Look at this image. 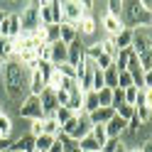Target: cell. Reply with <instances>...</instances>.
Segmentation results:
<instances>
[{"instance_id":"cell-42","label":"cell","mask_w":152,"mask_h":152,"mask_svg":"<svg viewBox=\"0 0 152 152\" xmlns=\"http://www.w3.org/2000/svg\"><path fill=\"white\" fill-rule=\"evenodd\" d=\"M142 83H145V88H152V69L145 71V79H142Z\"/></svg>"},{"instance_id":"cell-21","label":"cell","mask_w":152,"mask_h":152,"mask_svg":"<svg viewBox=\"0 0 152 152\" xmlns=\"http://www.w3.org/2000/svg\"><path fill=\"white\" fill-rule=\"evenodd\" d=\"M132 54H135V52H132V47H130V49H120L118 56H115V61H113V66H115L118 71H125V69H128V61H130V56H132Z\"/></svg>"},{"instance_id":"cell-32","label":"cell","mask_w":152,"mask_h":152,"mask_svg":"<svg viewBox=\"0 0 152 152\" xmlns=\"http://www.w3.org/2000/svg\"><path fill=\"white\" fill-rule=\"evenodd\" d=\"M101 54H103V42H96V44H88V47H86V56H88V59L96 61Z\"/></svg>"},{"instance_id":"cell-24","label":"cell","mask_w":152,"mask_h":152,"mask_svg":"<svg viewBox=\"0 0 152 152\" xmlns=\"http://www.w3.org/2000/svg\"><path fill=\"white\" fill-rule=\"evenodd\" d=\"M81 103H83V93L81 91H74V93H69V103H66V108L76 115V113H81Z\"/></svg>"},{"instance_id":"cell-33","label":"cell","mask_w":152,"mask_h":152,"mask_svg":"<svg viewBox=\"0 0 152 152\" xmlns=\"http://www.w3.org/2000/svg\"><path fill=\"white\" fill-rule=\"evenodd\" d=\"M130 86H135V83H132V76L128 74V71H118V88H130Z\"/></svg>"},{"instance_id":"cell-12","label":"cell","mask_w":152,"mask_h":152,"mask_svg":"<svg viewBox=\"0 0 152 152\" xmlns=\"http://www.w3.org/2000/svg\"><path fill=\"white\" fill-rule=\"evenodd\" d=\"M103 30H106V34L108 37H115L118 32H123L125 30V25H123V20L120 17H113V15H103Z\"/></svg>"},{"instance_id":"cell-10","label":"cell","mask_w":152,"mask_h":152,"mask_svg":"<svg viewBox=\"0 0 152 152\" xmlns=\"http://www.w3.org/2000/svg\"><path fill=\"white\" fill-rule=\"evenodd\" d=\"M83 59H86V44H83V39L79 37V39H74L69 47H66V64L79 66Z\"/></svg>"},{"instance_id":"cell-17","label":"cell","mask_w":152,"mask_h":152,"mask_svg":"<svg viewBox=\"0 0 152 152\" xmlns=\"http://www.w3.org/2000/svg\"><path fill=\"white\" fill-rule=\"evenodd\" d=\"M113 115H115V110H113V108H96L88 115V120H91V125H106Z\"/></svg>"},{"instance_id":"cell-40","label":"cell","mask_w":152,"mask_h":152,"mask_svg":"<svg viewBox=\"0 0 152 152\" xmlns=\"http://www.w3.org/2000/svg\"><path fill=\"white\" fill-rule=\"evenodd\" d=\"M118 147H120V140H108L106 145H103V150H101V152H115Z\"/></svg>"},{"instance_id":"cell-2","label":"cell","mask_w":152,"mask_h":152,"mask_svg":"<svg viewBox=\"0 0 152 152\" xmlns=\"http://www.w3.org/2000/svg\"><path fill=\"white\" fill-rule=\"evenodd\" d=\"M132 52L140 59L142 71H150L152 69V27L150 25L132 27Z\"/></svg>"},{"instance_id":"cell-30","label":"cell","mask_w":152,"mask_h":152,"mask_svg":"<svg viewBox=\"0 0 152 152\" xmlns=\"http://www.w3.org/2000/svg\"><path fill=\"white\" fill-rule=\"evenodd\" d=\"M54 69L56 71H59L61 76H64V79H76V66H71V64H59V66H54Z\"/></svg>"},{"instance_id":"cell-22","label":"cell","mask_w":152,"mask_h":152,"mask_svg":"<svg viewBox=\"0 0 152 152\" xmlns=\"http://www.w3.org/2000/svg\"><path fill=\"white\" fill-rule=\"evenodd\" d=\"M12 120H10V115L7 113H3L0 115V140H10V135H12Z\"/></svg>"},{"instance_id":"cell-28","label":"cell","mask_w":152,"mask_h":152,"mask_svg":"<svg viewBox=\"0 0 152 152\" xmlns=\"http://www.w3.org/2000/svg\"><path fill=\"white\" fill-rule=\"evenodd\" d=\"M79 147H81V152H101V145L91 135H86L83 140H79Z\"/></svg>"},{"instance_id":"cell-37","label":"cell","mask_w":152,"mask_h":152,"mask_svg":"<svg viewBox=\"0 0 152 152\" xmlns=\"http://www.w3.org/2000/svg\"><path fill=\"white\" fill-rule=\"evenodd\" d=\"M108 15H113V17L123 15V0H110L108 3Z\"/></svg>"},{"instance_id":"cell-53","label":"cell","mask_w":152,"mask_h":152,"mask_svg":"<svg viewBox=\"0 0 152 152\" xmlns=\"http://www.w3.org/2000/svg\"><path fill=\"white\" fill-rule=\"evenodd\" d=\"M34 152H37V150H34Z\"/></svg>"},{"instance_id":"cell-43","label":"cell","mask_w":152,"mask_h":152,"mask_svg":"<svg viewBox=\"0 0 152 152\" xmlns=\"http://www.w3.org/2000/svg\"><path fill=\"white\" fill-rule=\"evenodd\" d=\"M47 152H64V147H61V142H59V140H54V142H52V147L47 150Z\"/></svg>"},{"instance_id":"cell-4","label":"cell","mask_w":152,"mask_h":152,"mask_svg":"<svg viewBox=\"0 0 152 152\" xmlns=\"http://www.w3.org/2000/svg\"><path fill=\"white\" fill-rule=\"evenodd\" d=\"M20 25H22V34H37L42 27L39 20V3H30L22 7V15H20ZM20 34V37H22Z\"/></svg>"},{"instance_id":"cell-18","label":"cell","mask_w":152,"mask_h":152,"mask_svg":"<svg viewBox=\"0 0 152 152\" xmlns=\"http://www.w3.org/2000/svg\"><path fill=\"white\" fill-rule=\"evenodd\" d=\"M110 39H113V44H115L118 52H120V49H130V47H132V30L125 27L123 32H118L115 37H110Z\"/></svg>"},{"instance_id":"cell-38","label":"cell","mask_w":152,"mask_h":152,"mask_svg":"<svg viewBox=\"0 0 152 152\" xmlns=\"http://www.w3.org/2000/svg\"><path fill=\"white\" fill-rule=\"evenodd\" d=\"M135 115L140 118L142 125H145V123L150 120V115H152V108H147V106H137V108H135Z\"/></svg>"},{"instance_id":"cell-15","label":"cell","mask_w":152,"mask_h":152,"mask_svg":"<svg viewBox=\"0 0 152 152\" xmlns=\"http://www.w3.org/2000/svg\"><path fill=\"white\" fill-rule=\"evenodd\" d=\"M12 152H34V137L30 135V132H25V135H20L15 142H12Z\"/></svg>"},{"instance_id":"cell-46","label":"cell","mask_w":152,"mask_h":152,"mask_svg":"<svg viewBox=\"0 0 152 152\" xmlns=\"http://www.w3.org/2000/svg\"><path fill=\"white\" fill-rule=\"evenodd\" d=\"M140 3H142V10L147 15H152V0H140Z\"/></svg>"},{"instance_id":"cell-34","label":"cell","mask_w":152,"mask_h":152,"mask_svg":"<svg viewBox=\"0 0 152 152\" xmlns=\"http://www.w3.org/2000/svg\"><path fill=\"white\" fill-rule=\"evenodd\" d=\"M137 96H140V88H137V86H130V88H125V103H128V106H132V108H135Z\"/></svg>"},{"instance_id":"cell-39","label":"cell","mask_w":152,"mask_h":152,"mask_svg":"<svg viewBox=\"0 0 152 152\" xmlns=\"http://www.w3.org/2000/svg\"><path fill=\"white\" fill-rule=\"evenodd\" d=\"M101 88H106V83H103V71L96 69L93 71V91H101Z\"/></svg>"},{"instance_id":"cell-36","label":"cell","mask_w":152,"mask_h":152,"mask_svg":"<svg viewBox=\"0 0 152 152\" xmlns=\"http://www.w3.org/2000/svg\"><path fill=\"white\" fill-rule=\"evenodd\" d=\"M115 115H118V118H123V120H130L132 115H135V108H132V106H128V103H125V106L115 108Z\"/></svg>"},{"instance_id":"cell-3","label":"cell","mask_w":152,"mask_h":152,"mask_svg":"<svg viewBox=\"0 0 152 152\" xmlns=\"http://www.w3.org/2000/svg\"><path fill=\"white\" fill-rule=\"evenodd\" d=\"M120 20L125 27H140V25H150L152 15H147L145 10H142V3L140 0H130V3H123V15Z\"/></svg>"},{"instance_id":"cell-23","label":"cell","mask_w":152,"mask_h":152,"mask_svg":"<svg viewBox=\"0 0 152 152\" xmlns=\"http://www.w3.org/2000/svg\"><path fill=\"white\" fill-rule=\"evenodd\" d=\"M59 132H61V125L54 120V115H47V118H44V132H42V135H52V137H59Z\"/></svg>"},{"instance_id":"cell-31","label":"cell","mask_w":152,"mask_h":152,"mask_svg":"<svg viewBox=\"0 0 152 152\" xmlns=\"http://www.w3.org/2000/svg\"><path fill=\"white\" fill-rule=\"evenodd\" d=\"M71 115H74V113H71L69 108H66V106H59V108H56V113H54V120L59 123V125H64V123L69 120Z\"/></svg>"},{"instance_id":"cell-13","label":"cell","mask_w":152,"mask_h":152,"mask_svg":"<svg viewBox=\"0 0 152 152\" xmlns=\"http://www.w3.org/2000/svg\"><path fill=\"white\" fill-rule=\"evenodd\" d=\"M66 61V44L64 42H54L49 44V64L52 66H59Z\"/></svg>"},{"instance_id":"cell-35","label":"cell","mask_w":152,"mask_h":152,"mask_svg":"<svg viewBox=\"0 0 152 152\" xmlns=\"http://www.w3.org/2000/svg\"><path fill=\"white\" fill-rule=\"evenodd\" d=\"M120 106H125V91L123 88H113V110L115 108H120Z\"/></svg>"},{"instance_id":"cell-20","label":"cell","mask_w":152,"mask_h":152,"mask_svg":"<svg viewBox=\"0 0 152 152\" xmlns=\"http://www.w3.org/2000/svg\"><path fill=\"white\" fill-rule=\"evenodd\" d=\"M15 56V44L7 37H0V61H7Z\"/></svg>"},{"instance_id":"cell-52","label":"cell","mask_w":152,"mask_h":152,"mask_svg":"<svg viewBox=\"0 0 152 152\" xmlns=\"http://www.w3.org/2000/svg\"><path fill=\"white\" fill-rule=\"evenodd\" d=\"M7 152H10V150H7Z\"/></svg>"},{"instance_id":"cell-19","label":"cell","mask_w":152,"mask_h":152,"mask_svg":"<svg viewBox=\"0 0 152 152\" xmlns=\"http://www.w3.org/2000/svg\"><path fill=\"white\" fill-rule=\"evenodd\" d=\"M59 32H61V42L69 47L74 39H79V30H76V25H69V22H61L59 25Z\"/></svg>"},{"instance_id":"cell-14","label":"cell","mask_w":152,"mask_h":152,"mask_svg":"<svg viewBox=\"0 0 152 152\" xmlns=\"http://www.w3.org/2000/svg\"><path fill=\"white\" fill-rule=\"evenodd\" d=\"M96 20H93V17L91 15H83L81 17V20L79 22H76V30H79V37H81V39H83V37H91L93 32H96Z\"/></svg>"},{"instance_id":"cell-27","label":"cell","mask_w":152,"mask_h":152,"mask_svg":"<svg viewBox=\"0 0 152 152\" xmlns=\"http://www.w3.org/2000/svg\"><path fill=\"white\" fill-rule=\"evenodd\" d=\"M56 137H52V135H39V137H34V150L37 152H47L52 147V142H54Z\"/></svg>"},{"instance_id":"cell-5","label":"cell","mask_w":152,"mask_h":152,"mask_svg":"<svg viewBox=\"0 0 152 152\" xmlns=\"http://www.w3.org/2000/svg\"><path fill=\"white\" fill-rule=\"evenodd\" d=\"M39 20H42V27L64 22V12H61L59 0H44V3H39Z\"/></svg>"},{"instance_id":"cell-45","label":"cell","mask_w":152,"mask_h":152,"mask_svg":"<svg viewBox=\"0 0 152 152\" xmlns=\"http://www.w3.org/2000/svg\"><path fill=\"white\" fill-rule=\"evenodd\" d=\"M145 106L152 108V88H145Z\"/></svg>"},{"instance_id":"cell-25","label":"cell","mask_w":152,"mask_h":152,"mask_svg":"<svg viewBox=\"0 0 152 152\" xmlns=\"http://www.w3.org/2000/svg\"><path fill=\"white\" fill-rule=\"evenodd\" d=\"M103 83H106V88H118V69L115 66L103 71Z\"/></svg>"},{"instance_id":"cell-26","label":"cell","mask_w":152,"mask_h":152,"mask_svg":"<svg viewBox=\"0 0 152 152\" xmlns=\"http://www.w3.org/2000/svg\"><path fill=\"white\" fill-rule=\"evenodd\" d=\"M91 137L96 140L98 145H101V150H103V145L108 142V132H106V125H93V128H91Z\"/></svg>"},{"instance_id":"cell-41","label":"cell","mask_w":152,"mask_h":152,"mask_svg":"<svg viewBox=\"0 0 152 152\" xmlns=\"http://www.w3.org/2000/svg\"><path fill=\"white\" fill-rule=\"evenodd\" d=\"M56 101H59V106H66V103H69V93H66L64 88H59L56 91Z\"/></svg>"},{"instance_id":"cell-47","label":"cell","mask_w":152,"mask_h":152,"mask_svg":"<svg viewBox=\"0 0 152 152\" xmlns=\"http://www.w3.org/2000/svg\"><path fill=\"white\" fill-rule=\"evenodd\" d=\"M7 15H10V12H7V10H3V7H0V25L5 22V17H7Z\"/></svg>"},{"instance_id":"cell-11","label":"cell","mask_w":152,"mask_h":152,"mask_svg":"<svg viewBox=\"0 0 152 152\" xmlns=\"http://www.w3.org/2000/svg\"><path fill=\"white\" fill-rule=\"evenodd\" d=\"M39 103H42V113H44V118H47V115H54L56 108H59L56 91H54V88H44V91H42V96H39Z\"/></svg>"},{"instance_id":"cell-44","label":"cell","mask_w":152,"mask_h":152,"mask_svg":"<svg viewBox=\"0 0 152 152\" xmlns=\"http://www.w3.org/2000/svg\"><path fill=\"white\" fill-rule=\"evenodd\" d=\"M140 152H152V137H147L145 142H142V147H140Z\"/></svg>"},{"instance_id":"cell-7","label":"cell","mask_w":152,"mask_h":152,"mask_svg":"<svg viewBox=\"0 0 152 152\" xmlns=\"http://www.w3.org/2000/svg\"><path fill=\"white\" fill-rule=\"evenodd\" d=\"M17 113H20V118H25V120H39V118H44L39 96H27L25 103L17 108Z\"/></svg>"},{"instance_id":"cell-9","label":"cell","mask_w":152,"mask_h":152,"mask_svg":"<svg viewBox=\"0 0 152 152\" xmlns=\"http://www.w3.org/2000/svg\"><path fill=\"white\" fill-rule=\"evenodd\" d=\"M91 120H88V115L86 113H76V123H74V128H71V132H69V137L71 140H83L86 135H91Z\"/></svg>"},{"instance_id":"cell-29","label":"cell","mask_w":152,"mask_h":152,"mask_svg":"<svg viewBox=\"0 0 152 152\" xmlns=\"http://www.w3.org/2000/svg\"><path fill=\"white\" fill-rule=\"evenodd\" d=\"M98 103H101V108H110L113 106V88H101L98 91Z\"/></svg>"},{"instance_id":"cell-8","label":"cell","mask_w":152,"mask_h":152,"mask_svg":"<svg viewBox=\"0 0 152 152\" xmlns=\"http://www.w3.org/2000/svg\"><path fill=\"white\" fill-rule=\"evenodd\" d=\"M22 34V25H20V15L17 12H10L5 17V22L0 25V37H7L10 42H17Z\"/></svg>"},{"instance_id":"cell-1","label":"cell","mask_w":152,"mask_h":152,"mask_svg":"<svg viewBox=\"0 0 152 152\" xmlns=\"http://www.w3.org/2000/svg\"><path fill=\"white\" fill-rule=\"evenodd\" d=\"M30 76L32 71L27 69V64L17 61L15 56L3 64V69H0V91H3V96L10 106L20 108L25 98L30 96Z\"/></svg>"},{"instance_id":"cell-54","label":"cell","mask_w":152,"mask_h":152,"mask_svg":"<svg viewBox=\"0 0 152 152\" xmlns=\"http://www.w3.org/2000/svg\"><path fill=\"white\" fill-rule=\"evenodd\" d=\"M10 152H12V150H10Z\"/></svg>"},{"instance_id":"cell-16","label":"cell","mask_w":152,"mask_h":152,"mask_svg":"<svg viewBox=\"0 0 152 152\" xmlns=\"http://www.w3.org/2000/svg\"><path fill=\"white\" fill-rule=\"evenodd\" d=\"M96 108H101V103H98V91H86V93H83V103H81V113L91 115Z\"/></svg>"},{"instance_id":"cell-49","label":"cell","mask_w":152,"mask_h":152,"mask_svg":"<svg viewBox=\"0 0 152 152\" xmlns=\"http://www.w3.org/2000/svg\"><path fill=\"white\" fill-rule=\"evenodd\" d=\"M130 152H140V147H132V150H130Z\"/></svg>"},{"instance_id":"cell-50","label":"cell","mask_w":152,"mask_h":152,"mask_svg":"<svg viewBox=\"0 0 152 152\" xmlns=\"http://www.w3.org/2000/svg\"><path fill=\"white\" fill-rule=\"evenodd\" d=\"M3 113H5V110H3V106H0V115H3Z\"/></svg>"},{"instance_id":"cell-48","label":"cell","mask_w":152,"mask_h":152,"mask_svg":"<svg viewBox=\"0 0 152 152\" xmlns=\"http://www.w3.org/2000/svg\"><path fill=\"white\" fill-rule=\"evenodd\" d=\"M115 152H130V150H128V147H125V145H123V142H120V147H118Z\"/></svg>"},{"instance_id":"cell-51","label":"cell","mask_w":152,"mask_h":152,"mask_svg":"<svg viewBox=\"0 0 152 152\" xmlns=\"http://www.w3.org/2000/svg\"><path fill=\"white\" fill-rule=\"evenodd\" d=\"M3 64H5V61H0V69H3Z\"/></svg>"},{"instance_id":"cell-6","label":"cell","mask_w":152,"mask_h":152,"mask_svg":"<svg viewBox=\"0 0 152 152\" xmlns=\"http://www.w3.org/2000/svg\"><path fill=\"white\" fill-rule=\"evenodd\" d=\"M61 12H64V22L76 25L83 15H91V3H79V0H66L61 3Z\"/></svg>"}]
</instances>
